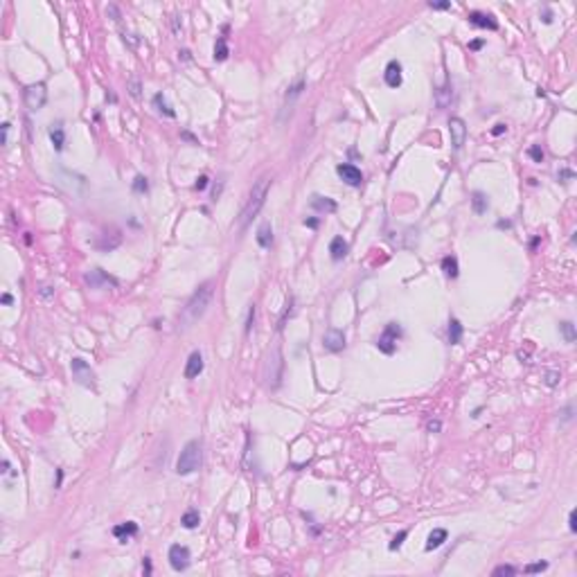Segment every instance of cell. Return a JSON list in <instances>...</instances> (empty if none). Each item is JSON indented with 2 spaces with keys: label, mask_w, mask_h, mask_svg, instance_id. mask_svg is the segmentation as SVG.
Listing matches in <instances>:
<instances>
[{
  "label": "cell",
  "mask_w": 577,
  "mask_h": 577,
  "mask_svg": "<svg viewBox=\"0 0 577 577\" xmlns=\"http://www.w3.org/2000/svg\"><path fill=\"white\" fill-rule=\"evenodd\" d=\"M212 293H214V282H212V280L203 282L194 293H192V298L187 300V305L183 307V314H181V325H183V327H192L194 322H199L201 318L206 316L208 307H210V302H212Z\"/></svg>",
  "instance_id": "obj_1"
},
{
  "label": "cell",
  "mask_w": 577,
  "mask_h": 577,
  "mask_svg": "<svg viewBox=\"0 0 577 577\" xmlns=\"http://www.w3.org/2000/svg\"><path fill=\"white\" fill-rule=\"evenodd\" d=\"M268 185H271V178L268 176H262L260 181L253 185L248 199H246L244 208H241V214H239V228H241V230H244V228L253 221V216H257V212L262 210L264 201H266V194H268Z\"/></svg>",
  "instance_id": "obj_2"
},
{
  "label": "cell",
  "mask_w": 577,
  "mask_h": 577,
  "mask_svg": "<svg viewBox=\"0 0 577 577\" xmlns=\"http://www.w3.org/2000/svg\"><path fill=\"white\" fill-rule=\"evenodd\" d=\"M201 460H203V446H201L199 440H189L176 460V473L178 476H189V473H194L201 467Z\"/></svg>",
  "instance_id": "obj_3"
},
{
  "label": "cell",
  "mask_w": 577,
  "mask_h": 577,
  "mask_svg": "<svg viewBox=\"0 0 577 577\" xmlns=\"http://www.w3.org/2000/svg\"><path fill=\"white\" fill-rule=\"evenodd\" d=\"M282 370H284V359H282V350L275 347V350L268 354L266 359V367H264V379H266L268 388H278L282 383Z\"/></svg>",
  "instance_id": "obj_4"
},
{
  "label": "cell",
  "mask_w": 577,
  "mask_h": 577,
  "mask_svg": "<svg viewBox=\"0 0 577 577\" xmlns=\"http://www.w3.org/2000/svg\"><path fill=\"white\" fill-rule=\"evenodd\" d=\"M401 339V327L397 322H388L383 334L377 339V347L383 352V354H394L397 350V341Z\"/></svg>",
  "instance_id": "obj_5"
},
{
  "label": "cell",
  "mask_w": 577,
  "mask_h": 577,
  "mask_svg": "<svg viewBox=\"0 0 577 577\" xmlns=\"http://www.w3.org/2000/svg\"><path fill=\"white\" fill-rule=\"evenodd\" d=\"M23 100H25V106L29 111H41L45 106V100H48V90H45L43 83H32V86L23 90Z\"/></svg>",
  "instance_id": "obj_6"
},
{
  "label": "cell",
  "mask_w": 577,
  "mask_h": 577,
  "mask_svg": "<svg viewBox=\"0 0 577 577\" xmlns=\"http://www.w3.org/2000/svg\"><path fill=\"white\" fill-rule=\"evenodd\" d=\"M189 559H192V555H189V548H187V546L174 544L172 548H169V566H172L176 573L187 571Z\"/></svg>",
  "instance_id": "obj_7"
},
{
  "label": "cell",
  "mask_w": 577,
  "mask_h": 577,
  "mask_svg": "<svg viewBox=\"0 0 577 577\" xmlns=\"http://www.w3.org/2000/svg\"><path fill=\"white\" fill-rule=\"evenodd\" d=\"M70 370H72V377L77 379L81 386H93L95 381V372L90 370V366L86 363L83 359H72L70 363Z\"/></svg>",
  "instance_id": "obj_8"
},
{
  "label": "cell",
  "mask_w": 577,
  "mask_h": 577,
  "mask_svg": "<svg viewBox=\"0 0 577 577\" xmlns=\"http://www.w3.org/2000/svg\"><path fill=\"white\" fill-rule=\"evenodd\" d=\"M86 284H88L90 288H106V287H117V280L111 278V275H106L102 268H93L90 273H86Z\"/></svg>",
  "instance_id": "obj_9"
},
{
  "label": "cell",
  "mask_w": 577,
  "mask_h": 577,
  "mask_svg": "<svg viewBox=\"0 0 577 577\" xmlns=\"http://www.w3.org/2000/svg\"><path fill=\"white\" fill-rule=\"evenodd\" d=\"M449 133H451V144H453L455 149H462V144H465V140H467V124L462 117H451Z\"/></svg>",
  "instance_id": "obj_10"
},
{
  "label": "cell",
  "mask_w": 577,
  "mask_h": 577,
  "mask_svg": "<svg viewBox=\"0 0 577 577\" xmlns=\"http://www.w3.org/2000/svg\"><path fill=\"white\" fill-rule=\"evenodd\" d=\"M336 174H339L347 185H352V187H359V185L363 183V174H361V169L359 167H354V165H350V162H343V165L336 167Z\"/></svg>",
  "instance_id": "obj_11"
},
{
  "label": "cell",
  "mask_w": 577,
  "mask_h": 577,
  "mask_svg": "<svg viewBox=\"0 0 577 577\" xmlns=\"http://www.w3.org/2000/svg\"><path fill=\"white\" fill-rule=\"evenodd\" d=\"M322 347L327 352H341L345 350V334L341 329H327L322 336Z\"/></svg>",
  "instance_id": "obj_12"
},
{
  "label": "cell",
  "mask_w": 577,
  "mask_h": 577,
  "mask_svg": "<svg viewBox=\"0 0 577 577\" xmlns=\"http://www.w3.org/2000/svg\"><path fill=\"white\" fill-rule=\"evenodd\" d=\"M383 79H386V83H388L390 88H399V86H401L404 77H401V63L397 61V59L388 61L386 70H383Z\"/></svg>",
  "instance_id": "obj_13"
},
{
  "label": "cell",
  "mask_w": 577,
  "mask_h": 577,
  "mask_svg": "<svg viewBox=\"0 0 577 577\" xmlns=\"http://www.w3.org/2000/svg\"><path fill=\"white\" fill-rule=\"evenodd\" d=\"M203 354H201L199 350L196 352H192L189 354V359H187V363H185V379H196L203 372Z\"/></svg>",
  "instance_id": "obj_14"
},
{
  "label": "cell",
  "mask_w": 577,
  "mask_h": 577,
  "mask_svg": "<svg viewBox=\"0 0 577 577\" xmlns=\"http://www.w3.org/2000/svg\"><path fill=\"white\" fill-rule=\"evenodd\" d=\"M469 23L472 25H476V27H483V29H498V23H496V18L492 16V14H483V11H472L469 14Z\"/></svg>",
  "instance_id": "obj_15"
},
{
  "label": "cell",
  "mask_w": 577,
  "mask_h": 577,
  "mask_svg": "<svg viewBox=\"0 0 577 577\" xmlns=\"http://www.w3.org/2000/svg\"><path fill=\"white\" fill-rule=\"evenodd\" d=\"M446 539H449V532H446L444 527H435V530H433V532L428 534L426 546H424V548H426L428 552H431V550H438L440 546H442L444 541H446Z\"/></svg>",
  "instance_id": "obj_16"
},
{
  "label": "cell",
  "mask_w": 577,
  "mask_h": 577,
  "mask_svg": "<svg viewBox=\"0 0 577 577\" xmlns=\"http://www.w3.org/2000/svg\"><path fill=\"white\" fill-rule=\"evenodd\" d=\"M311 208L314 210H318V212H336V201L334 199H329V196H318V194H314L311 196Z\"/></svg>",
  "instance_id": "obj_17"
},
{
  "label": "cell",
  "mask_w": 577,
  "mask_h": 577,
  "mask_svg": "<svg viewBox=\"0 0 577 577\" xmlns=\"http://www.w3.org/2000/svg\"><path fill=\"white\" fill-rule=\"evenodd\" d=\"M133 534H138V523H133V521H127V523H122V525L113 527V537H117L120 541H124V544H127V539L133 537Z\"/></svg>",
  "instance_id": "obj_18"
},
{
  "label": "cell",
  "mask_w": 577,
  "mask_h": 577,
  "mask_svg": "<svg viewBox=\"0 0 577 577\" xmlns=\"http://www.w3.org/2000/svg\"><path fill=\"white\" fill-rule=\"evenodd\" d=\"M329 253H332L334 262H341L345 255H347V241H345L343 237H334L332 244H329Z\"/></svg>",
  "instance_id": "obj_19"
},
{
  "label": "cell",
  "mask_w": 577,
  "mask_h": 577,
  "mask_svg": "<svg viewBox=\"0 0 577 577\" xmlns=\"http://www.w3.org/2000/svg\"><path fill=\"white\" fill-rule=\"evenodd\" d=\"M257 244L262 246V248H271L273 244V228L268 221H264L260 226V230H257Z\"/></svg>",
  "instance_id": "obj_20"
},
{
  "label": "cell",
  "mask_w": 577,
  "mask_h": 577,
  "mask_svg": "<svg viewBox=\"0 0 577 577\" xmlns=\"http://www.w3.org/2000/svg\"><path fill=\"white\" fill-rule=\"evenodd\" d=\"M460 341H462V325L458 318H451L449 320V343L458 345Z\"/></svg>",
  "instance_id": "obj_21"
},
{
  "label": "cell",
  "mask_w": 577,
  "mask_h": 577,
  "mask_svg": "<svg viewBox=\"0 0 577 577\" xmlns=\"http://www.w3.org/2000/svg\"><path fill=\"white\" fill-rule=\"evenodd\" d=\"M442 271L449 275V278H458V273H460V268H458V257L453 255H446L442 260Z\"/></svg>",
  "instance_id": "obj_22"
},
{
  "label": "cell",
  "mask_w": 577,
  "mask_h": 577,
  "mask_svg": "<svg viewBox=\"0 0 577 577\" xmlns=\"http://www.w3.org/2000/svg\"><path fill=\"white\" fill-rule=\"evenodd\" d=\"M472 206H473V212H476V214H483V212H487L489 201H487V196H485L483 192H473Z\"/></svg>",
  "instance_id": "obj_23"
},
{
  "label": "cell",
  "mask_w": 577,
  "mask_h": 577,
  "mask_svg": "<svg viewBox=\"0 0 577 577\" xmlns=\"http://www.w3.org/2000/svg\"><path fill=\"white\" fill-rule=\"evenodd\" d=\"M154 106L158 108V113H162V115H167V117H174V115H176L172 106H169V104L165 102L162 93H156V95H154Z\"/></svg>",
  "instance_id": "obj_24"
},
{
  "label": "cell",
  "mask_w": 577,
  "mask_h": 577,
  "mask_svg": "<svg viewBox=\"0 0 577 577\" xmlns=\"http://www.w3.org/2000/svg\"><path fill=\"white\" fill-rule=\"evenodd\" d=\"M50 140H52V144H54V149L61 151L63 142H66V131H63V127H52L50 129Z\"/></svg>",
  "instance_id": "obj_25"
},
{
  "label": "cell",
  "mask_w": 577,
  "mask_h": 577,
  "mask_svg": "<svg viewBox=\"0 0 577 577\" xmlns=\"http://www.w3.org/2000/svg\"><path fill=\"white\" fill-rule=\"evenodd\" d=\"M228 54H230V50H228V41H226V36L216 39V45H214V61H226Z\"/></svg>",
  "instance_id": "obj_26"
},
{
  "label": "cell",
  "mask_w": 577,
  "mask_h": 577,
  "mask_svg": "<svg viewBox=\"0 0 577 577\" xmlns=\"http://www.w3.org/2000/svg\"><path fill=\"white\" fill-rule=\"evenodd\" d=\"M199 521H201V516H199V512L196 510H187L183 514V519H181L183 527H187V530H194V527L199 525Z\"/></svg>",
  "instance_id": "obj_27"
},
{
  "label": "cell",
  "mask_w": 577,
  "mask_h": 577,
  "mask_svg": "<svg viewBox=\"0 0 577 577\" xmlns=\"http://www.w3.org/2000/svg\"><path fill=\"white\" fill-rule=\"evenodd\" d=\"M451 97H453V90H451V86H449V83H446L444 88H440V90H438V106H440V108H444V106H449Z\"/></svg>",
  "instance_id": "obj_28"
},
{
  "label": "cell",
  "mask_w": 577,
  "mask_h": 577,
  "mask_svg": "<svg viewBox=\"0 0 577 577\" xmlns=\"http://www.w3.org/2000/svg\"><path fill=\"white\" fill-rule=\"evenodd\" d=\"M302 88H305V79H300V81L295 83V86H291V88H288V93H287V108H288L291 104H293L295 97H300Z\"/></svg>",
  "instance_id": "obj_29"
},
{
  "label": "cell",
  "mask_w": 577,
  "mask_h": 577,
  "mask_svg": "<svg viewBox=\"0 0 577 577\" xmlns=\"http://www.w3.org/2000/svg\"><path fill=\"white\" fill-rule=\"evenodd\" d=\"M494 577H512V575H516V568L514 566H510V564H503V566H496L494 568V573H492Z\"/></svg>",
  "instance_id": "obj_30"
},
{
  "label": "cell",
  "mask_w": 577,
  "mask_h": 577,
  "mask_svg": "<svg viewBox=\"0 0 577 577\" xmlns=\"http://www.w3.org/2000/svg\"><path fill=\"white\" fill-rule=\"evenodd\" d=\"M559 327H561V332H564L566 343H573V341H575V325H573V322H561Z\"/></svg>",
  "instance_id": "obj_31"
},
{
  "label": "cell",
  "mask_w": 577,
  "mask_h": 577,
  "mask_svg": "<svg viewBox=\"0 0 577 577\" xmlns=\"http://www.w3.org/2000/svg\"><path fill=\"white\" fill-rule=\"evenodd\" d=\"M527 154H530V158H532L534 162H544V158H546V156H544V149H541L539 144H532V147L527 149Z\"/></svg>",
  "instance_id": "obj_32"
},
{
  "label": "cell",
  "mask_w": 577,
  "mask_h": 577,
  "mask_svg": "<svg viewBox=\"0 0 577 577\" xmlns=\"http://www.w3.org/2000/svg\"><path fill=\"white\" fill-rule=\"evenodd\" d=\"M149 189V183H147V178L144 176H135L133 181V192H138V194H144Z\"/></svg>",
  "instance_id": "obj_33"
},
{
  "label": "cell",
  "mask_w": 577,
  "mask_h": 577,
  "mask_svg": "<svg viewBox=\"0 0 577 577\" xmlns=\"http://www.w3.org/2000/svg\"><path fill=\"white\" fill-rule=\"evenodd\" d=\"M406 537H408V532H406V530H401V532L397 534V537H394L393 541H390V546H388V548H390V550H397V548H401V544H404V539H406Z\"/></svg>",
  "instance_id": "obj_34"
},
{
  "label": "cell",
  "mask_w": 577,
  "mask_h": 577,
  "mask_svg": "<svg viewBox=\"0 0 577 577\" xmlns=\"http://www.w3.org/2000/svg\"><path fill=\"white\" fill-rule=\"evenodd\" d=\"M546 568H548V561H539V564H530V566H525L523 571L532 575V573H541V571H546Z\"/></svg>",
  "instance_id": "obj_35"
},
{
  "label": "cell",
  "mask_w": 577,
  "mask_h": 577,
  "mask_svg": "<svg viewBox=\"0 0 577 577\" xmlns=\"http://www.w3.org/2000/svg\"><path fill=\"white\" fill-rule=\"evenodd\" d=\"M208 183H210V178H208V176H206V174H201V176H199V178H196V183H194V187H196V189H199V192H203V189H206V187H208Z\"/></svg>",
  "instance_id": "obj_36"
},
{
  "label": "cell",
  "mask_w": 577,
  "mask_h": 577,
  "mask_svg": "<svg viewBox=\"0 0 577 577\" xmlns=\"http://www.w3.org/2000/svg\"><path fill=\"white\" fill-rule=\"evenodd\" d=\"M129 88H131L129 93H131L135 100H138V97H140V81H138V79H131V81H129Z\"/></svg>",
  "instance_id": "obj_37"
},
{
  "label": "cell",
  "mask_w": 577,
  "mask_h": 577,
  "mask_svg": "<svg viewBox=\"0 0 577 577\" xmlns=\"http://www.w3.org/2000/svg\"><path fill=\"white\" fill-rule=\"evenodd\" d=\"M428 7H431V9H451V2H449V0H440V2H433V0H431V2H428Z\"/></svg>",
  "instance_id": "obj_38"
},
{
  "label": "cell",
  "mask_w": 577,
  "mask_h": 577,
  "mask_svg": "<svg viewBox=\"0 0 577 577\" xmlns=\"http://www.w3.org/2000/svg\"><path fill=\"white\" fill-rule=\"evenodd\" d=\"M253 322H255V305H250V309H248V320H246V332H250V329H253Z\"/></svg>",
  "instance_id": "obj_39"
},
{
  "label": "cell",
  "mask_w": 577,
  "mask_h": 577,
  "mask_svg": "<svg viewBox=\"0 0 577 577\" xmlns=\"http://www.w3.org/2000/svg\"><path fill=\"white\" fill-rule=\"evenodd\" d=\"M568 530H571V532H577V514L575 512L568 514Z\"/></svg>",
  "instance_id": "obj_40"
},
{
  "label": "cell",
  "mask_w": 577,
  "mask_h": 577,
  "mask_svg": "<svg viewBox=\"0 0 577 577\" xmlns=\"http://www.w3.org/2000/svg\"><path fill=\"white\" fill-rule=\"evenodd\" d=\"M426 428H428V431H431V433H438L440 428H442V424H440L438 420H435V422H433V420H431V422L426 424Z\"/></svg>",
  "instance_id": "obj_41"
},
{
  "label": "cell",
  "mask_w": 577,
  "mask_h": 577,
  "mask_svg": "<svg viewBox=\"0 0 577 577\" xmlns=\"http://www.w3.org/2000/svg\"><path fill=\"white\" fill-rule=\"evenodd\" d=\"M505 131H507V127H505V124H496V127L492 129V135H503Z\"/></svg>",
  "instance_id": "obj_42"
},
{
  "label": "cell",
  "mask_w": 577,
  "mask_h": 577,
  "mask_svg": "<svg viewBox=\"0 0 577 577\" xmlns=\"http://www.w3.org/2000/svg\"><path fill=\"white\" fill-rule=\"evenodd\" d=\"M557 379H559V374H557V372H548V379H546V383H548V386H555Z\"/></svg>",
  "instance_id": "obj_43"
},
{
  "label": "cell",
  "mask_w": 577,
  "mask_h": 577,
  "mask_svg": "<svg viewBox=\"0 0 577 577\" xmlns=\"http://www.w3.org/2000/svg\"><path fill=\"white\" fill-rule=\"evenodd\" d=\"M7 135H9V122H2V144H7Z\"/></svg>",
  "instance_id": "obj_44"
},
{
  "label": "cell",
  "mask_w": 577,
  "mask_h": 577,
  "mask_svg": "<svg viewBox=\"0 0 577 577\" xmlns=\"http://www.w3.org/2000/svg\"><path fill=\"white\" fill-rule=\"evenodd\" d=\"M142 568H144V573L149 575L151 573V561H149V557H144V564H142Z\"/></svg>",
  "instance_id": "obj_45"
},
{
  "label": "cell",
  "mask_w": 577,
  "mask_h": 577,
  "mask_svg": "<svg viewBox=\"0 0 577 577\" xmlns=\"http://www.w3.org/2000/svg\"><path fill=\"white\" fill-rule=\"evenodd\" d=\"M305 226H309V228H318V219H305Z\"/></svg>",
  "instance_id": "obj_46"
},
{
  "label": "cell",
  "mask_w": 577,
  "mask_h": 577,
  "mask_svg": "<svg viewBox=\"0 0 577 577\" xmlns=\"http://www.w3.org/2000/svg\"><path fill=\"white\" fill-rule=\"evenodd\" d=\"M11 300H14V298H11L9 293H5V295H2V305H11Z\"/></svg>",
  "instance_id": "obj_47"
},
{
  "label": "cell",
  "mask_w": 577,
  "mask_h": 577,
  "mask_svg": "<svg viewBox=\"0 0 577 577\" xmlns=\"http://www.w3.org/2000/svg\"><path fill=\"white\" fill-rule=\"evenodd\" d=\"M469 48H472V50H478V48H483V41H473Z\"/></svg>",
  "instance_id": "obj_48"
},
{
  "label": "cell",
  "mask_w": 577,
  "mask_h": 577,
  "mask_svg": "<svg viewBox=\"0 0 577 577\" xmlns=\"http://www.w3.org/2000/svg\"><path fill=\"white\" fill-rule=\"evenodd\" d=\"M544 23H552V14L550 11H544Z\"/></svg>",
  "instance_id": "obj_49"
},
{
  "label": "cell",
  "mask_w": 577,
  "mask_h": 577,
  "mask_svg": "<svg viewBox=\"0 0 577 577\" xmlns=\"http://www.w3.org/2000/svg\"><path fill=\"white\" fill-rule=\"evenodd\" d=\"M7 472H9V462L5 460V462H2V473H7Z\"/></svg>",
  "instance_id": "obj_50"
}]
</instances>
